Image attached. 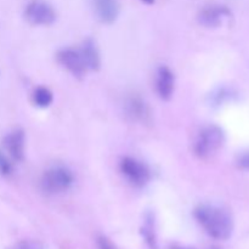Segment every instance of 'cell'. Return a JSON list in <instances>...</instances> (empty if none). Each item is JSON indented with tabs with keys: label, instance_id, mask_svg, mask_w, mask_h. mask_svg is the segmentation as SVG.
I'll list each match as a JSON object with an SVG mask.
<instances>
[{
	"label": "cell",
	"instance_id": "obj_1",
	"mask_svg": "<svg viewBox=\"0 0 249 249\" xmlns=\"http://www.w3.org/2000/svg\"><path fill=\"white\" fill-rule=\"evenodd\" d=\"M195 216L204 231L215 240L225 241L232 235V216L221 207L214 204H201L195 209Z\"/></svg>",
	"mask_w": 249,
	"mask_h": 249
},
{
	"label": "cell",
	"instance_id": "obj_2",
	"mask_svg": "<svg viewBox=\"0 0 249 249\" xmlns=\"http://www.w3.org/2000/svg\"><path fill=\"white\" fill-rule=\"evenodd\" d=\"M225 142L224 130L218 125H207L197 135L194 143V152L201 160H207L219 152Z\"/></svg>",
	"mask_w": 249,
	"mask_h": 249
},
{
	"label": "cell",
	"instance_id": "obj_3",
	"mask_svg": "<svg viewBox=\"0 0 249 249\" xmlns=\"http://www.w3.org/2000/svg\"><path fill=\"white\" fill-rule=\"evenodd\" d=\"M74 178L72 172L65 167H53L46 170L40 180L41 189L49 195H57L70 190Z\"/></svg>",
	"mask_w": 249,
	"mask_h": 249
},
{
	"label": "cell",
	"instance_id": "obj_4",
	"mask_svg": "<svg viewBox=\"0 0 249 249\" xmlns=\"http://www.w3.org/2000/svg\"><path fill=\"white\" fill-rule=\"evenodd\" d=\"M119 168L128 181L136 187L145 186L151 179V172L147 165L133 157H124Z\"/></svg>",
	"mask_w": 249,
	"mask_h": 249
},
{
	"label": "cell",
	"instance_id": "obj_5",
	"mask_svg": "<svg viewBox=\"0 0 249 249\" xmlns=\"http://www.w3.org/2000/svg\"><path fill=\"white\" fill-rule=\"evenodd\" d=\"M27 21L33 26H50L55 22L56 12L50 4L43 0H33L26 7Z\"/></svg>",
	"mask_w": 249,
	"mask_h": 249
},
{
	"label": "cell",
	"instance_id": "obj_6",
	"mask_svg": "<svg viewBox=\"0 0 249 249\" xmlns=\"http://www.w3.org/2000/svg\"><path fill=\"white\" fill-rule=\"evenodd\" d=\"M56 57H57L58 63L74 77H83L88 72L87 65H85L80 49H62V50L58 51Z\"/></svg>",
	"mask_w": 249,
	"mask_h": 249
},
{
	"label": "cell",
	"instance_id": "obj_7",
	"mask_svg": "<svg viewBox=\"0 0 249 249\" xmlns=\"http://www.w3.org/2000/svg\"><path fill=\"white\" fill-rule=\"evenodd\" d=\"M126 116L130 117L133 121L147 124L151 122V109L147 102L139 95H131L125 100Z\"/></svg>",
	"mask_w": 249,
	"mask_h": 249
},
{
	"label": "cell",
	"instance_id": "obj_8",
	"mask_svg": "<svg viewBox=\"0 0 249 249\" xmlns=\"http://www.w3.org/2000/svg\"><path fill=\"white\" fill-rule=\"evenodd\" d=\"M4 147L7 155L15 162H22L24 160V148H26V135L21 129L11 131L4 139Z\"/></svg>",
	"mask_w": 249,
	"mask_h": 249
},
{
	"label": "cell",
	"instance_id": "obj_9",
	"mask_svg": "<svg viewBox=\"0 0 249 249\" xmlns=\"http://www.w3.org/2000/svg\"><path fill=\"white\" fill-rule=\"evenodd\" d=\"M229 16H230V11L228 7L220 6V5H211L201 10L198 15V21L202 26L207 28H216Z\"/></svg>",
	"mask_w": 249,
	"mask_h": 249
},
{
	"label": "cell",
	"instance_id": "obj_10",
	"mask_svg": "<svg viewBox=\"0 0 249 249\" xmlns=\"http://www.w3.org/2000/svg\"><path fill=\"white\" fill-rule=\"evenodd\" d=\"M175 88V77L167 66H160L156 74V91L162 100H169Z\"/></svg>",
	"mask_w": 249,
	"mask_h": 249
},
{
	"label": "cell",
	"instance_id": "obj_11",
	"mask_svg": "<svg viewBox=\"0 0 249 249\" xmlns=\"http://www.w3.org/2000/svg\"><path fill=\"white\" fill-rule=\"evenodd\" d=\"M97 18L105 24H112L119 15L118 0H92Z\"/></svg>",
	"mask_w": 249,
	"mask_h": 249
},
{
	"label": "cell",
	"instance_id": "obj_12",
	"mask_svg": "<svg viewBox=\"0 0 249 249\" xmlns=\"http://www.w3.org/2000/svg\"><path fill=\"white\" fill-rule=\"evenodd\" d=\"M80 51L84 57L85 65H87L88 71H97L101 66V58H100L99 50H97L96 45L91 39H88L83 43L80 46Z\"/></svg>",
	"mask_w": 249,
	"mask_h": 249
},
{
	"label": "cell",
	"instance_id": "obj_13",
	"mask_svg": "<svg viewBox=\"0 0 249 249\" xmlns=\"http://www.w3.org/2000/svg\"><path fill=\"white\" fill-rule=\"evenodd\" d=\"M32 99H33V104L36 107H39V108H46V107H49L53 104V95L48 88L38 87L33 91Z\"/></svg>",
	"mask_w": 249,
	"mask_h": 249
},
{
	"label": "cell",
	"instance_id": "obj_14",
	"mask_svg": "<svg viewBox=\"0 0 249 249\" xmlns=\"http://www.w3.org/2000/svg\"><path fill=\"white\" fill-rule=\"evenodd\" d=\"M12 173V163L6 155L0 152V174L2 177H9Z\"/></svg>",
	"mask_w": 249,
	"mask_h": 249
},
{
	"label": "cell",
	"instance_id": "obj_15",
	"mask_svg": "<svg viewBox=\"0 0 249 249\" xmlns=\"http://www.w3.org/2000/svg\"><path fill=\"white\" fill-rule=\"evenodd\" d=\"M237 165L241 169L249 170V152L243 153L242 156H240V158L237 160Z\"/></svg>",
	"mask_w": 249,
	"mask_h": 249
},
{
	"label": "cell",
	"instance_id": "obj_16",
	"mask_svg": "<svg viewBox=\"0 0 249 249\" xmlns=\"http://www.w3.org/2000/svg\"><path fill=\"white\" fill-rule=\"evenodd\" d=\"M97 246H99V249H116L114 246L112 245L111 241L106 237H99V240H97Z\"/></svg>",
	"mask_w": 249,
	"mask_h": 249
},
{
	"label": "cell",
	"instance_id": "obj_17",
	"mask_svg": "<svg viewBox=\"0 0 249 249\" xmlns=\"http://www.w3.org/2000/svg\"><path fill=\"white\" fill-rule=\"evenodd\" d=\"M17 249H43L41 246H39L38 243L36 242H24L21 243V245L17 247Z\"/></svg>",
	"mask_w": 249,
	"mask_h": 249
},
{
	"label": "cell",
	"instance_id": "obj_18",
	"mask_svg": "<svg viewBox=\"0 0 249 249\" xmlns=\"http://www.w3.org/2000/svg\"><path fill=\"white\" fill-rule=\"evenodd\" d=\"M142 2H145V4H153L155 2V0H141Z\"/></svg>",
	"mask_w": 249,
	"mask_h": 249
},
{
	"label": "cell",
	"instance_id": "obj_19",
	"mask_svg": "<svg viewBox=\"0 0 249 249\" xmlns=\"http://www.w3.org/2000/svg\"><path fill=\"white\" fill-rule=\"evenodd\" d=\"M173 249H184V248H173Z\"/></svg>",
	"mask_w": 249,
	"mask_h": 249
}]
</instances>
